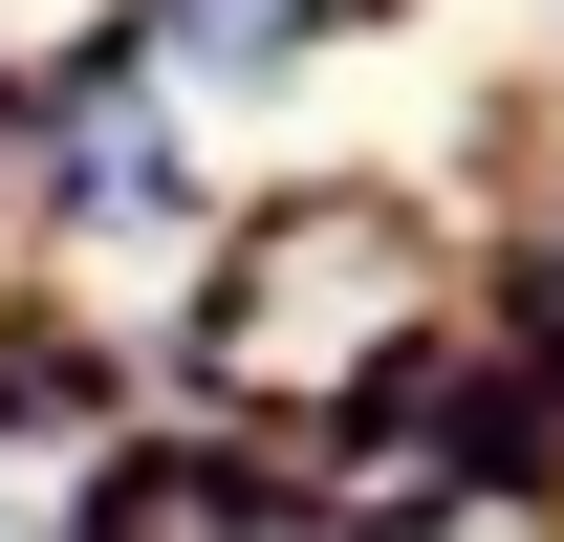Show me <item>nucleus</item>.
<instances>
[{
  "label": "nucleus",
  "instance_id": "nucleus-1",
  "mask_svg": "<svg viewBox=\"0 0 564 542\" xmlns=\"http://www.w3.org/2000/svg\"><path fill=\"white\" fill-rule=\"evenodd\" d=\"M0 542H44V499H22V477H0Z\"/></svg>",
  "mask_w": 564,
  "mask_h": 542
}]
</instances>
